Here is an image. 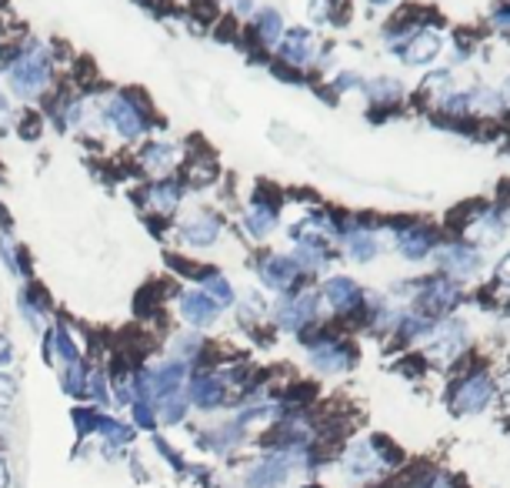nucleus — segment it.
<instances>
[{
    "instance_id": "obj_5",
    "label": "nucleus",
    "mask_w": 510,
    "mask_h": 488,
    "mask_svg": "<svg viewBox=\"0 0 510 488\" xmlns=\"http://www.w3.org/2000/svg\"><path fill=\"white\" fill-rule=\"evenodd\" d=\"M344 472H348L350 478H357V482H370V478H377L380 472H384L370 438H360V442L348 445V452H344Z\"/></svg>"
},
{
    "instance_id": "obj_27",
    "label": "nucleus",
    "mask_w": 510,
    "mask_h": 488,
    "mask_svg": "<svg viewBox=\"0 0 510 488\" xmlns=\"http://www.w3.org/2000/svg\"><path fill=\"white\" fill-rule=\"evenodd\" d=\"M14 399H17V385H14V378L0 368V408H7Z\"/></svg>"
},
{
    "instance_id": "obj_26",
    "label": "nucleus",
    "mask_w": 510,
    "mask_h": 488,
    "mask_svg": "<svg viewBox=\"0 0 510 488\" xmlns=\"http://www.w3.org/2000/svg\"><path fill=\"white\" fill-rule=\"evenodd\" d=\"M197 352H200V338L197 334H177L174 338V361L187 365V358L197 355Z\"/></svg>"
},
{
    "instance_id": "obj_35",
    "label": "nucleus",
    "mask_w": 510,
    "mask_h": 488,
    "mask_svg": "<svg viewBox=\"0 0 510 488\" xmlns=\"http://www.w3.org/2000/svg\"><path fill=\"white\" fill-rule=\"evenodd\" d=\"M494 21H497L500 27H510V11H500L497 17H494Z\"/></svg>"
},
{
    "instance_id": "obj_8",
    "label": "nucleus",
    "mask_w": 510,
    "mask_h": 488,
    "mask_svg": "<svg viewBox=\"0 0 510 488\" xmlns=\"http://www.w3.org/2000/svg\"><path fill=\"white\" fill-rule=\"evenodd\" d=\"M104 121H110V127H114L120 137H137V134L144 131V121H141V114H137V108L127 104L124 98L110 100L107 111H104Z\"/></svg>"
},
{
    "instance_id": "obj_34",
    "label": "nucleus",
    "mask_w": 510,
    "mask_h": 488,
    "mask_svg": "<svg viewBox=\"0 0 510 488\" xmlns=\"http://www.w3.org/2000/svg\"><path fill=\"white\" fill-rule=\"evenodd\" d=\"M497 98L504 100V104H507V108H510V78L504 80V84H500V94H497Z\"/></svg>"
},
{
    "instance_id": "obj_1",
    "label": "nucleus",
    "mask_w": 510,
    "mask_h": 488,
    "mask_svg": "<svg viewBox=\"0 0 510 488\" xmlns=\"http://www.w3.org/2000/svg\"><path fill=\"white\" fill-rule=\"evenodd\" d=\"M304 452H267L264 458L244 468L240 482H244V488H287L293 465H297V458H304Z\"/></svg>"
},
{
    "instance_id": "obj_29",
    "label": "nucleus",
    "mask_w": 510,
    "mask_h": 488,
    "mask_svg": "<svg viewBox=\"0 0 510 488\" xmlns=\"http://www.w3.org/2000/svg\"><path fill=\"white\" fill-rule=\"evenodd\" d=\"M423 88H427V90H447V88H450V74H447V70H437V74H427V80H423Z\"/></svg>"
},
{
    "instance_id": "obj_2",
    "label": "nucleus",
    "mask_w": 510,
    "mask_h": 488,
    "mask_svg": "<svg viewBox=\"0 0 510 488\" xmlns=\"http://www.w3.org/2000/svg\"><path fill=\"white\" fill-rule=\"evenodd\" d=\"M51 84V64H47L44 51H27L14 61L11 67V88L17 98H37L41 90Z\"/></svg>"
},
{
    "instance_id": "obj_37",
    "label": "nucleus",
    "mask_w": 510,
    "mask_h": 488,
    "mask_svg": "<svg viewBox=\"0 0 510 488\" xmlns=\"http://www.w3.org/2000/svg\"><path fill=\"white\" fill-rule=\"evenodd\" d=\"M304 488H317V485H304Z\"/></svg>"
},
{
    "instance_id": "obj_33",
    "label": "nucleus",
    "mask_w": 510,
    "mask_h": 488,
    "mask_svg": "<svg viewBox=\"0 0 510 488\" xmlns=\"http://www.w3.org/2000/svg\"><path fill=\"white\" fill-rule=\"evenodd\" d=\"M497 281H507V285H510V255L497 265Z\"/></svg>"
},
{
    "instance_id": "obj_19",
    "label": "nucleus",
    "mask_w": 510,
    "mask_h": 488,
    "mask_svg": "<svg viewBox=\"0 0 510 488\" xmlns=\"http://www.w3.org/2000/svg\"><path fill=\"white\" fill-rule=\"evenodd\" d=\"M397 248H401L403 258H411V261H421L431 248H434V238L427 231H407L401 234V241H397Z\"/></svg>"
},
{
    "instance_id": "obj_22",
    "label": "nucleus",
    "mask_w": 510,
    "mask_h": 488,
    "mask_svg": "<svg viewBox=\"0 0 510 488\" xmlns=\"http://www.w3.org/2000/svg\"><path fill=\"white\" fill-rule=\"evenodd\" d=\"M204 295L210 301H214V305H224V308H227V305H234V288H230V281L227 277H220V275H214V277H207V285H204Z\"/></svg>"
},
{
    "instance_id": "obj_24",
    "label": "nucleus",
    "mask_w": 510,
    "mask_h": 488,
    "mask_svg": "<svg viewBox=\"0 0 510 488\" xmlns=\"http://www.w3.org/2000/svg\"><path fill=\"white\" fill-rule=\"evenodd\" d=\"M348 251H350V258H357V261H370V258L377 255V241H374L370 234H350Z\"/></svg>"
},
{
    "instance_id": "obj_25",
    "label": "nucleus",
    "mask_w": 510,
    "mask_h": 488,
    "mask_svg": "<svg viewBox=\"0 0 510 488\" xmlns=\"http://www.w3.org/2000/svg\"><path fill=\"white\" fill-rule=\"evenodd\" d=\"M367 94L374 100H397L401 98V84L397 80H391V78H377V80H370V88H367Z\"/></svg>"
},
{
    "instance_id": "obj_17",
    "label": "nucleus",
    "mask_w": 510,
    "mask_h": 488,
    "mask_svg": "<svg viewBox=\"0 0 510 488\" xmlns=\"http://www.w3.org/2000/svg\"><path fill=\"white\" fill-rule=\"evenodd\" d=\"M190 244H197V248H207V244H214L218 241V234H220V221L214 218V214H207V211H197L190 221L184 224V231H181Z\"/></svg>"
},
{
    "instance_id": "obj_7",
    "label": "nucleus",
    "mask_w": 510,
    "mask_h": 488,
    "mask_svg": "<svg viewBox=\"0 0 510 488\" xmlns=\"http://www.w3.org/2000/svg\"><path fill=\"white\" fill-rule=\"evenodd\" d=\"M437 265L444 267L447 275H457V277H467L474 275L480 265V255L474 248H464V244H447L437 251Z\"/></svg>"
},
{
    "instance_id": "obj_36",
    "label": "nucleus",
    "mask_w": 510,
    "mask_h": 488,
    "mask_svg": "<svg viewBox=\"0 0 510 488\" xmlns=\"http://www.w3.org/2000/svg\"><path fill=\"white\" fill-rule=\"evenodd\" d=\"M370 4H391V0H370Z\"/></svg>"
},
{
    "instance_id": "obj_4",
    "label": "nucleus",
    "mask_w": 510,
    "mask_h": 488,
    "mask_svg": "<svg viewBox=\"0 0 510 488\" xmlns=\"http://www.w3.org/2000/svg\"><path fill=\"white\" fill-rule=\"evenodd\" d=\"M490 399H494V381L487 375L464 378L454 391V411L457 415H474V411L487 408Z\"/></svg>"
},
{
    "instance_id": "obj_20",
    "label": "nucleus",
    "mask_w": 510,
    "mask_h": 488,
    "mask_svg": "<svg viewBox=\"0 0 510 488\" xmlns=\"http://www.w3.org/2000/svg\"><path fill=\"white\" fill-rule=\"evenodd\" d=\"M177 161V147L171 145H151L144 151V167L147 171H171Z\"/></svg>"
},
{
    "instance_id": "obj_38",
    "label": "nucleus",
    "mask_w": 510,
    "mask_h": 488,
    "mask_svg": "<svg viewBox=\"0 0 510 488\" xmlns=\"http://www.w3.org/2000/svg\"><path fill=\"white\" fill-rule=\"evenodd\" d=\"M210 488H220V485H210Z\"/></svg>"
},
{
    "instance_id": "obj_28",
    "label": "nucleus",
    "mask_w": 510,
    "mask_h": 488,
    "mask_svg": "<svg viewBox=\"0 0 510 488\" xmlns=\"http://www.w3.org/2000/svg\"><path fill=\"white\" fill-rule=\"evenodd\" d=\"M0 255H4V261H7V267H11L14 275L21 271V265H17V251H14L11 238H0Z\"/></svg>"
},
{
    "instance_id": "obj_10",
    "label": "nucleus",
    "mask_w": 510,
    "mask_h": 488,
    "mask_svg": "<svg viewBox=\"0 0 510 488\" xmlns=\"http://www.w3.org/2000/svg\"><path fill=\"white\" fill-rule=\"evenodd\" d=\"M218 305L207 298L204 291H187L184 298H181V314L187 318V324H194V328H207V324L218 322Z\"/></svg>"
},
{
    "instance_id": "obj_11",
    "label": "nucleus",
    "mask_w": 510,
    "mask_h": 488,
    "mask_svg": "<svg viewBox=\"0 0 510 488\" xmlns=\"http://www.w3.org/2000/svg\"><path fill=\"white\" fill-rule=\"evenodd\" d=\"M440 47H444V41L437 31H417L403 47V61L407 64H431V61H437Z\"/></svg>"
},
{
    "instance_id": "obj_15",
    "label": "nucleus",
    "mask_w": 510,
    "mask_h": 488,
    "mask_svg": "<svg viewBox=\"0 0 510 488\" xmlns=\"http://www.w3.org/2000/svg\"><path fill=\"white\" fill-rule=\"evenodd\" d=\"M324 298L334 311H354L360 305V288L350 277H330L324 285Z\"/></svg>"
},
{
    "instance_id": "obj_23",
    "label": "nucleus",
    "mask_w": 510,
    "mask_h": 488,
    "mask_svg": "<svg viewBox=\"0 0 510 488\" xmlns=\"http://www.w3.org/2000/svg\"><path fill=\"white\" fill-rule=\"evenodd\" d=\"M257 33H261L267 44H277V37L283 33V21L277 11H261L257 14Z\"/></svg>"
},
{
    "instance_id": "obj_31",
    "label": "nucleus",
    "mask_w": 510,
    "mask_h": 488,
    "mask_svg": "<svg viewBox=\"0 0 510 488\" xmlns=\"http://www.w3.org/2000/svg\"><path fill=\"white\" fill-rule=\"evenodd\" d=\"M0 488H11V465L4 455H0Z\"/></svg>"
},
{
    "instance_id": "obj_3",
    "label": "nucleus",
    "mask_w": 510,
    "mask_h": 488,
    "mask_svg": "<svg viewBox=\"0 0 510 488\" xmlns=\"http://www.w3.org/2000/svg\"><path fill=\"white\" fill-rule=\"evenodd\" d=\"M190 408L200 411H214L227 401V381L224 375H210V371H200V375L187 378V389H184Z\"/></svg>"
},
{
    "instance_id": "obj_18",
    "label": "nucleus",
    "mask_w": 510,
    "mask_h": 488,
    "mask_svg": "<svg viewBox=\"0 0 510 488\" xmlns=\"http://www.w3.org/2000/svg\"><path fill=\"white\" fill-rule=\"evenodd\" d=\"M277 228V211L274 208H267V204H254L247 211V231L254 234V238H267V234Z\"/></svg>"
},
{
    "instance_id": "obj_9",
    "label": "nucleus",
    "mask_w": 510,
    "mask_h": 488,
    "mask_svg": "<svg viewBox=\"0 0 510 488\" xmlns=\"http://www.w3.org/2000/svg\"><path fill=\"white\" fill-rule=\"evenodd\" d=\"M460 348H464V324L444 322L434 332V342H431V348H427V355L434 358V361H450Z\"/></svg>"
},
{
    "instance_id": "obj_12",
    "label": "nucleus",
    "mask_w": 510,
    "mask_h": 488,
    "mask_svg": "<svg viewBox=\"0 0 510 488\" xmlns=\"http://www.w3.org/2000/svg\"><path fill=\"white\" fill-rule=\"evenodd\" d=\"M297 271H301V265L293 261V258H281V255H274L267 258L261 265V277H264V285L274 291H283V288H291L293 285V277H297Z\"/></svg>"
},
{
    "instance_id": "obj_6",
    "label": "nucleus",
    "mask_w": 510,
    "mask_h": 488,
    "mask_svg": "<svg viewBox=\"0 0 510 488\" xmlns=\"http://www.w3.org/2000/svg\"><path fill=\"white\" fill-rule=\"evenodd\" d=\"M311 365L324 375H340V371H350L354 365V352L344 348L340 342H317L311 344Z\"/></svg>"
},
{
    "instance_id": "obj_14",
    "label": "nucleus",
    "mask_w": 510,
    "mask_h": 488,
    "mask_svg": "<svg viewBox=\"0 0 510 488\" xmlns=\"http://www.w3.org/2000/svg\"><path fill=\"white\" fill-rule=\"evenodd\" d=\"M311 318H314V295H297V298L283 301L281 311H277V322H281L287 332L304 328Z\"/></svg>"
},
{
    "instance_id": "obj_21",
    "label": "nucleus",
    "mask_w": 510,
    "mask_h": 488,
    "mask_svg": "<svg viewBox=\"0 0 510 488\" xmlns=\"http://www.w3.org/2000/svg\"><path fill=\"white\" fill-rule=\"evenodd\" d=\"M177 201H181L177 184H153L151 188V208L153 211H174Z\"/></svg>"
},
{
    "instance_id": "obj_32",
    "label": "nucleus",
    "mask_w": 510,
    "mask_h": 488,
    "mask_svg": "<svg viewBox=\"0 0 510 488\" xmlns=\"http://www.w3.org/2000/svg\"><path fill=\"white\" fill-rule=\"evenodd\" d=\"M7 124H11V104H7V100H4V94H0V131H4Z\"/></svg>"
},
{
    "instance_id": "obj_16",
    "label": "nucleus",
    "mask_w": 510,
    "mask_h": 488,
    "mask_svg": "<svg viewBox=\"0 0 510 488\" xmlns=\"http://www.w3.org/2000/svg\"><path fill=\"white\" fill-rule=\"evenodd\" d=\"M281 57L283 61H291L293 67H304L311 64V57H314V37L304 31V27H297L291 31L287 37L281 41Z\"/></svg>"
},
{
    "instance_id": "obj_13",
    "label": "nucleus",
    "mask_w": 510,
    "mask_h": 488,
    "mask_svg": "<svg viewBox=\"0 0 510 488\" xmlns=\"http://www.w3.org/2000/svg\"><path fill=\"white\" fill-rule=\"evenodd\" d=\"M460 301V291L450 285V281H431L427 291L421 295V305L427 314H447Z\"/></svg>"
},
{
    "instance_id": "obj_30",
    "label": "nucleus",
    "mask_w": 510,
    "mask_h": 488,
    "mask_svg": "<svg viewBox=\"0 0 510 488\" xmlns=\"http://www.w3.org/2000/svg\"><path fill=\"white\" fill-rule=\"evenodd\" d=\"M14 361V348L4 338H0V368H7Z\"/></svg>"
}]
</instances>
